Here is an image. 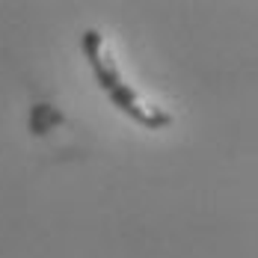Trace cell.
I'll return each mask as SVG.
<instances>
[{"instance_id": "cell-2", "label": "cell", "mask_w": 258, "mask_h": 258, "mask_svg": "<svg viewBox=\"0 0 258 258\" xmlns=\"http://www.w3.org/2000/svg\"><path fill=\"white\" fill-rule=\"evenodd\" d=\"M110 101L116 104L125 116H131L134 122H140V125H146V128L152 131H160V128H169L175 119H172V113L166 110V107H160L155 104L152 98H146L140 89H134L128 80L119 86V89H113L110 92Z\"/></svg>"}, {"instance_id": "cell-1", "label": "cell", "mask_w": 258, "mask_h": 258, "mask_svg": "<svg viewBox=\"0 0 258 258\" xmlns=\"http://www.w3.org/2000/svg\"><path fill=\"white\" fill-rule=\"evenodd\" d=\"M80 48L86 53L89 66H92V75L98 80V86H101L107 95L125 83L122 69H119V62H116V56H113V48H110V42H107V36H104L101 30H95V27L86 30L83 39H80Z\"/></svg>"}]
</instances>
